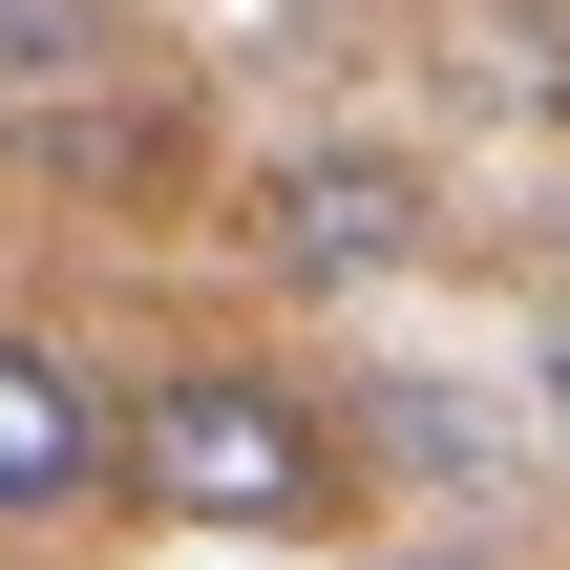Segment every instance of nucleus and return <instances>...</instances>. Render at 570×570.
Masks as SVG:
<instances>
[{"label":"nucleus","mask_w":570,"mask_h":570,"mask_svg":"<svg viewBox=\"0 0 570 570\" xmlns=\"http://www.w3.org/2000/svg\"><path fill=\"white\" fill-rule=\"evenodd\" d=\"M106 465H127L169 529H317V508L360 487L338 402L275 381V360H169L148 402H106Z\"/></svg>","instance_id":"obj_1"},{"label":"nucleus","mask_w":570,"mask_h":570,"mask_svg":"<svg viewBox=\"0 0 570 570\" xmlns=\"http://www.w3.org/2000/svg\"><path fill=\"white\" fill-rule=\"evenodd\" d=\"M423 254V169L402 148H296L275 169V275L296 296H360V275H402Z\"/></svg>","instance_id":"obj_2"},{"label":"nucleus","mask_w":570,"mask_h":570,"mask_svg":"<svg viewBox=\"0 0 570 570\" xmlns=\"http://www.w3.org/2000/svg\"><path fill=\"white\" fill-rule=\"evenodd\" d=\"M85 487H106V381H63L42 338H0V529H42Z\"/></svg>","instance_id":"obj_3"},{"label":"nucleus","mask_w":570,"mask_h":570,"mask_svg":"<svg viewBox=\"0 0 570 570\" xmlns=\"http://www.w3.org/2000/svg\"><path fill=\"white\" fill-rule=\"evenodd\" d=\"M106 63H127L106 0H0V106H63V85H106Z\"/></svg>","instance_id":"obj_4"},{"label":"nucleus","mask_w":570,"mask_h":570,"mask_svg":"<svg viewBox=\"0 0 570 570\" xmlns=\"http://www.w3.org/2000/svg\"><path fill=\"white\" fill-rule=\"evenodd\" d=\"M529 381H550V444H570V317H550V360H529Z\"/></svg>","instance_id":"obj_5"}]
</instances>
